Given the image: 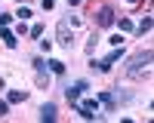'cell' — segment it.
<instances>
[{
    "label": "cell",
    "mask_w": 154,
    "mask_h": 123,
    "mask_svg": "<svg viewBox=\"0 0 154 123\" xmlns=\"http://www.w3.org/2000/svg\"><path fill=\"white\" fill-rule=\"evenodd\" d=\"M151 62H154V52H151V49H139V52L126 62L123 74H126L130 80H145V77H151Z\"/></svg>",
    "instance_id": "obj_1"
},
{
    "label": "cell",
    "mask_w": 154,
    "mask_h": 123,
    "mask_svg": "<svg viewBox=\"0 0 154 123\" xmlns=\"http://www.w3.org/2000/svg\"><path fill=\"white\" fill-rule=\"evenodd\" d=\"M89 16H93V25H96V31H105L114 25V19H117V12H114L111 3H93L89 6Z\"/></svg>",
    "instance_id": "obj_2"
},
{
    "label": "cell",
    "mask_w": 154,
    "mask_h": 123,
    "mask_svg": "<svg viewBox=\"0 0 154 123\" xmlns=\"http://www.w3.org/2000/svg\"><path fill=\"white\" fill-rule=\"evenodd\" d=\"M77 25H80L77 16H68V19H62L56 25V40H59V46H65V49L74 46V28H77Z\"/></svg>",
    "instance_id": "obj_3"
},
{
    "label": "cell",
    "mask_w": 154,
    "mask_h": 123,
    "mask_svg": "<svg viewBox=\"0 0 154 123\" xmlns=\"http://www.w3.org/2000/svg\"><path fill=\"white\" fill-rule=\"evenodd\" d=\"M77 114L83 120H102L105 114H99V98H77Z\"/></svg>",
    "instance_id": "obj_4"
},
{
    "label": "cell",
    "mask_w": 154,
    "mask_h": 123,
    "mask_svg": "<svg viewBox=\"0 0 154 123\" xmlns=\"http://www.w3.org/2000/svg\"><path fill=\"white\" fill-rule=\"evenodd\" d=\"M120 58H123V46H111V52H108L105 58H99V62L93 58V68H99V71H111Z\"/></svg>",
    "instance_id": "obj_5"
},
{
    "label": "cell",
    "mask_w": 154,
    "mask_h": 123,
    "mask_svg": "<svg viewBox=\"0 0 154 123\" xmlns=\"http://www.w3.org/2000/svg\"><path fill=\"white\" fill-rule=\"evenodd\" d=\"M86 89H89V83H86V80H74V83L65 86V95H68V102H71V105H77V98H80Z\"/></svg>",
    "instance_id": "obj_6"
},
{
    "label": "cell",
    "mask_w": 154,
    "mask_h": 123,
    "mask_svg": "<svg viewBox=\"0 0 154 123\" xmlns=\"http://www.w3.org/2000/svg\"><path fill=\"white\" fill-rule=\"evenodd\" d=\"M31 65H34V71H37V83H40V86H49V68H46V62H43V58H34Z\"/></svg>",
    "instance_id": "obj_7"
},
{
    "label": "cell",
    "mask_w": 154,
    "mask_h": 123,
    "mask_svg": "<svg viewBox=\"0 0 154 123\" xmlns=\"http://www.w3.org/2000/svg\"><path fill=\"white\" fill-rule=\"evenodd\" d=\"M0 40H3V43H6L9 49H16V46H19V40H16V34L9 31V25H0Z\"/></svg>",
    "instance_id": "obj_8"
},
{
    "label": "cell",
    "mask_w": 154,
    "mask_h": 123,
    "mask_svg": "<svg viewBox=\"0 0 154 123\" xmlns=\"http://www.w3.org/2000/svg\"><path fill=\"white\" fill-rule=\"evenodd\" d=\"M56 117H59V111H56V105H53V102H46V105L40 108V120H43V123H53Z\"/></svg>",
    "instance_id": "obj_9"
},
{
    "label": "cell",
    "mask_w": 154,
    "mask_h": 123,
    "mask_svg": "<svg viewBox=\"0 0 154 123\" xmlns=\"http://www.w3.org/2000/svg\"><path fill=\"white\" fill-rule=\"evenodd\" d=\"M25 98H28V92H25V89H9V92H6V102H9V105L25 102Z\"/></svg>",
    "instance_id": "obj_10"
},
{
    "label": "cell",
    "mask_w": 154,
    "mask_h": 123,
    "mask_svg": "<svg viewBox=\"0 0 154 123\" xmlns=\"http://www.w3.org/2000/svg\"><path fill=\"white\" fill-rule=\"evenodd\" d=\"M46 68H49V74H65V62L49 58V62H46Z\"/></svg>",
    "instance_id": "obj_11"
},
{
    "label": "cell",
    "mask_w": 154,
    "mask_h": 123,
    "mask_svg": "<svg viewBox=\"0 0 154 123\" xmlns=\"http://www.w3.org/2000/svg\"><path fill=\"white\" fill-rule=\"evenodd\" d=\"M151 22H154V19H151V16H145L142 22H139V25H136V31H139V34H142V37H145V34L151 31Z\"/></svg>",
    "instance_id": "obj_12"
},
{
    "label": "cell",
    "mask_w": 154,
    "mask_h": 123,
    "mask_svg": "<svg viewBox=\"0 0 154 123\" xmlns=\"http://www.w3.org/2000/svg\"><path fill=\"white\" fill-rule=\"evenodd\" d=\"M12 16H16V19H19V22H25V19H31V16H34V12H31V9H28V6H19V9H16V12H12Z\"/></svg>",
    "instance_id": "obj_13"
},
{
    "label": "cell",
    "mask_w": 154,
    "mask_h": 123,
    "mask_svg": "<svg viewBox=\"0 0 154 123\" xmlns=\"http://www.w3.org/2000/svg\"><path fill=\"white\" fill-rule=\"evenodd\" d=\"M114 25H120V31H133V22H130V19H123V16H120V19H114Z\"/></svg>",
    "instance_id": "obj_14"
},
{
    "label": "cell",
    "mask_w": 154,
    "mask_h": 123,
    "mask_svg": "<svg viewBox=\"0 0 154 123\" xmlns=\"http://www.w3.org/2000/svg\"><path fill=\"white\" fill-rule=\"evenodd\" d=\"M96 43H99V34L89 37V43H86V56H93V52H96Z\"/></svg>",
    "instance_id": "obj_15"
},
{
    "label": "cell",
    "mask_w": 154,
    "mask_h": 123,
    "mask_svg": "<svg viewBox=\"0 0 154 123\" xmlns=\"http://www.w3.org/2000/svg\"><path fill=\"white\" fill-rule=\"evenodd\" d=\"M108 43H111V46H123V37H120V34H114L111 40H108Z\"/></svg>",
    "instance_id": "obj_16"
},
{
    "label": "cell",
    "mask_w": 154,
    "mask_h": 123,
    "mask_svg": "<svg viewBox=\"0 0 154 123\" xmlns=\"http://www.w3.org/2000/svg\"><path fill=\"white\" fill-rule=\"evenodd\" d=\"M12 19H16V16H9V12H0V25H9Z\"/></svg>",
    "instance_id": "obj_17"
},
{
    "label": "cell",
    "mask_w": 154,
    "mask_h": 123,
    "mask_svg": "<svg viewBox=\"0 0 154 123\" xmlns=\"http://www.w3.org/2000/svg\"><path fill=\"white\" fill-rule=\"evenodd\" d=\"M40 6H43V9H53V6H56V0H40Z\"/></svg>",
    "instance_id": "obj_18"
},
{
    "label": "cell",
    "mask_w": 154,
    "mask_h": 123,
    "mask_svg": "<svg viewBox=\"0 0 154 123\" xmlns=\"http://www.w3.org/2000/svg\"><path fill=\"white\" fill-rule=\"evenodd\" d=\"M6 111H9V102H0V117H6Z\"/></svg>",
    "instance_id": "obj_19"
},
{
    "label": "cell",
    "mask_w": 154,
    "mask_h": 123,
    "mask_svg": "<svg viewBox=\"0 0 154 123\" xmlns=\"http://www.w3.org/2000/svg\"><path fill=\"white\" fill-rule=\"evenodd\" d=\"M83 3V0H68V6H80Z\"/></svg>",
    "instance_id": "obj_20"
},
{
    "label": "cell",
    "mask_w": 154,
    "mask_h": 123,
    "mask_svg": "<svg viewBox=\"0 0 154 123\" xmlns=\"http://www.w3.org/2000/svg\"><path fill=\"white\" fill-rule=\"evenodd\" d=\"M3 86H6V83H3V77H0V89H3Z\"/></svg>",
    "instance_id": "obj_21"
},
{
    "label": "cell",
    "mask_w": 154,
    "mask_h": 123,
    "mask_svg": "<svg viewBox=\"0 0 154 123\" xmlns=\"http://www.w3.org/2000/svg\"><path fill=\"white\" fill-rule=\"evenodd\" d=\"M130 3H139V0H130Z\"/></svg>",
    "instance_id": "obj_22"
}]
</instances>
